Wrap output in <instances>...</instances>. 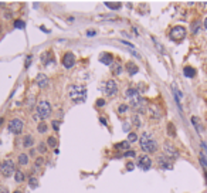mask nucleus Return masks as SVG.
Wrapping results in <instances>:
<instances>
[{
  "instance_id": "nucleus-1",
  "label": "nucleus",
  "mask_w": 207,
  "mask_h": 193,
  "mask_svg": "<svg viewBox=\"0 0 207 193\" xmlns=\"http://www.w3.org/2000/svg\"><path fill=\"white\" fill-rule=\"evenodd\" d=\"M139 143H140V148L142 150L146 153H155L157 150V142L149 132H143L142 133V137L139 139Z\"/></svg>"
},
{
  "instance_id": "nucleus-2",
  "label": "nucleus",
  "mask_w": 207,
  "mask_h": 193,
  "mask_svg": "<svg viewBox=\"0 0 207 193\" xmlns=\"http://www.w3.org/2000/svg\"><path fill=\"white\" fill-rule=\"evenodd\" d=\"M68 94L74 102H84L87 98V88L82 85H71Z\"/></svg>"
},
{
  "instance_id": "nucleus-3",
  "label": "nucleus",
  "mask_w": 207,
  "mask_h": 193,
  "mask_svg": "<svg viewBox=\"0 0 207 193\" xmlns=\"http://www.w3.org/2000/svg\"><path fill=\"white\" fill-rule=\"evenodd\" d=\"M51 105L48 101L46 100H41L40 102L37 104V108H36V118L38 119H47V118L51 115Z\"/></svg>"
},
{
  "instance_id": "nucleus-4",
  "label": "nucleus",
  "mask_w": 207,
  "mask_h": 193,
  "mask_svg": "<svg viewBox=\"0 0 207 193\" xmlns=\"http://www.w3.org/2000/svg\"><path fill=\"white\" fill-rule=\"evenodd\" d=\"M14 172H16V166H14L13 160L11 159L2 160V163H0V173H2L4 177H10Z\"/></svg>"
},
{
  "instance_id": "nucleus-5",
  "label": "nucleus",
  "mask_w": 207,
  "mask_h": 193,
  "mask_svg": "<svg viewBox=\"0 0 207 193\" xmlns=\"http://www.w3.org/2000/svg\"><path fill=\"white\" fill-rule=\"evenodd\" d=\"M169 37H170L173 41H182L186 37V29L182 26H176L173 27L169 33Z\"/></svg>"
},
{
  "instance_id": "nucleus-6",
  "label": "nucleus",
  "mask_w": 207,
  "mask_h": 193,
  "mask_svg": "<svg viewBox=\"0 0 207 193\" xmlns=\"http://www.w3.org/2000/svg\"><path fill=\"white\" fill-rule=\"evenodd\" d=\"M23 127H24L23 121H21L20 118H14V119H11L10 123H9V131H10L11 133H14V135H19V133H21V131H23Z\"/></svg>"
},
{
  "instance_id": "nucleus-7",
  "label": "nucleus",
  "mask_w": 207,
  "mask_h": 193,
  "mask_svg": "<svg viewBox=\"0 0 207 193\" xmlns=\"http://www.w3.org/2000/svg\"><path fill=\"white\" fill-rule=\"evenodd\" d=\"M103 92L107 94L108 96L117 95V92H118V83L115 80L107 81V84H105V87H103Z\"/></svg>"
},
{
  "instance_id": "nucleus-8",
  "label": "nucleus",
  "mask_w": 207,
  "mask_h": 193,
  "mask_svg": "<svg viewBox=\"0 0 207 193\" xmlns=\"http://www.w3.org/2000/svg\"><path fill=\"white\" fill-rule=\"evenodd\" d=\"M136 163H138V166L143 170L150 169V166H152V160H150V158L148 156V155H140V156H138Z\"/></svg>"
},
{
  "instance_id": "nucleus-9",
  "label": "nucleus",
  "mask_w": 207,
  "mask_h": 193,
  "mask_svg": "<svg viewBox=\"0 0 207 193\" xmlns=\"http://www.w3.org/2000/svg\"><path fill=\"white\" fill-rule=\"evenodd\" d=\"M163 150H165V156L167 158H177L179 156V152H177V149L172 145L170 142H166L163 145Z\"/></svg>"
},
{
  "instance_id": "nucleus-10",
  "label": "nucleus",
  "mask_w": 207,
  "mask_h": 193,
  "mask_svg": "<svg viewBox=\"0 0 207 193\" xmlns=\"http://www.w3.org/2000/svg\"><path fill=\"white\" fill-rule=\"evenodd\" d=\"M74 64H75V56H74L73 53H65L63 57V65L65 67V68H71V67H74Z\"/></svg>"
},
{
  "instance_id": "nucleus-11",
  "label": "nucleus",
  "mask_w": 207,
  "mask_h": 193,
  "mask_svg": "<svg viewBox=\"0 0 207 193\" xmlns=\"http://www.w3.org/2000/svg\"><path fill=\"white\" fill-rule=\"evenodd\" d=\"M157 165L162 168V169H172V162L169 160V158L165 156V155H161L157 158Z\"/></svg>"
},
{
  "instance_id": "nucleus-12",
  "label": "nucleus",
  "mask_w": 207,
  "mask_h": 193,
  "mask_svg": "<svg viewBox=\"0 0 207 193\" xmlns=\"http://www.w3.org/2000/svg\"><path fill=\"white\" fill-rule=\"evenodd\" d=\"M126 98L130 101V102H134V101L139 100V91L136 90V88H128L126 90Z\"/></svg>"
},
{
  "instance_id": "nucleus-13",
  "label": "nucleus",
  "mask_w": 207,
  "mask_h": 193,
  "mask_svg": "<svg viewBox=\"0 0 207 193\" xmlns=\"http://www.w3.org/2000/svg\"><path fill=\"white\" fill-rule=\"evenodd\" d=\"M36 83H37V85L40 87V88H46V87L48 85V78H47L44 74H38L37 78H36Z\"/></svg>"
},
{
  "instance_id": "nucleus-14",
  "label": "nucleus",
  "mask_w": 207,
  "mask_h": 193,
  "mask_svg": "<svg viewBox=\"0 0 207 193\" xmlns=\"http://www.w3.org/2000/svg\"><path fill=\"white\" fill-rule=\"evenodd\" d=\"M148 112H149L150 118H153V119H159V118H161V111H159V108L155 107V105H152V107L148 110Z\"/></svg>"
},
{
  "instance_id": "nucleus-15",
  "label": "nucleus",
  "mask_w": 207,
  "mask_h": 193,
  "mask_svg": "<svg viewBox=\"0 0 207 193\" xmlns=\"http://www.w3.org/2000/svg\"><path fill=\"white\" fill-rule=\"evenodd\" d=\"M99 61L102 64H107V65H109V64H112V56H111L109 53H102L99 56Z\"/></svg>"
},
{
  "instance_id": "nucleus-16",
  "label": "nucleus",
  "mask_w": 207,
  "mask_h": 193,
  "mask_svg": "<svg viewBox=\"0 0 207 193\" xmlns=\"http://www.w3.org/2000/svg\"><path fill=\"white\" fill-rule=\"evenodd\" d=\"M34 143V138L33 135H26V137L23 138V146L24 148H31Z\"/></svg>"
},
{
  "instance_id": "nucleus-17",
  "label": "nucleus",
  "mask_w": 207,
  "mask_h": 193,
  "mask_svg": "<svg viewBox=\"0 0 207 193\" xmlns=\"http://www.w3.org/2000/svg\"><path fill=\"white\" fill-rule=\"evenodd\" d=\"M183 74H184V77H187V78H193L194 75H196V70H194L193 67H184L183 68Z\"/></svg>"
},
{
  "instance_id": "nucleus-18",
  "label": "nucleus",
  "mask_w": 207,
  "mask_h": 193,
  "mask_svg": "<svg viewBox=\"0 0 207 193\" xmlns=\"http://www.w3.org/2000/svg\"><path fill=\"white\" fill-rule=\"evenodd\" d=\"M14 179H16L17 183H21L26 180V175H24V172H21V170H16V172H14Z\"/></svg>"
},
{
  "instance_id": "nucleus-19",
  "label": "nucleus",
  "mask_w": 207,
  "mask_h": 193,
  "mask_svg": "<svg viewBox=\"0 0 207 193\" xmlns=\"http://www.w3.org/2000/svg\"><path fill=\"white\" fill-rule=\"evenodd\" d=\"M192 123H193V127L197 129V132H203V127H201L200 119H199L197 117H193V118H192Z\"/></svg>"
},
{
  "instance_id": "nucleus-20",
  "label": "nucleus",
  "mask_w": 207,
  "mask_h": 193,
  "mask_svg": "<svg viewBox=\"0 0 207 193\" xmlns=\"http://www.w3.org/2000/svg\"><path fill=\"white\" fill-rule=\"evenodd\" d=\"M17 160H19V165H20V166H26L27 163H29V156H27L26 153H20L19 158H17Z\"/></svg>"
},
{
  "instance_id": "nucleus-21",
  "label": "nucleus",
  "mask_w": 207,
  "mask_h": 193,
  "mask_svg": "<svg viewBox=\"0 0 207 193\" xmlns=\"http://www.w3.org/2000/svg\"><path fill=\"white\" fill-rule=\"evenodd\" d=\"M126 71L130 74V75H135L138 73V67L135 65L134 63H128L126 64Z\"/></svg>"
},
{
  "instance_id": "nucleus-22",
  "label": "nucleus",
  "mask_w": 207,
  "mask_h": 193,
  "mask_svg": "<svg viewBox=\"0 0 207 193\" xmlns=\"http://www.w3.org/2000/svg\"><path fill=\"white\" fill-rule=\"evenodd\" d=\"M129 146H130V143L128 142V141H124V142L117 143V145H115V149H124V150H126V149H129Z\"/></svg>"
},
{
  "instance_id": "nucleus-23",
  "label": "nucleus",
  "mask_w": 207,
  "mask_h": 193,
  "mask_svg": "<svg viewBox=\"0 0 207 193\" xmlns=\"http://www.w3.org/2000/svg\"><path fill=\"white\" fill-rule=\"evenodd\" d=\"M173 94H174V96H176V101H177V104L180 105V101H182V98H183V95H182V92L176 88V85H173Z\"/></svg>"
},
{
  "instance_id": "nucleus-24",
  "label": "nucleus",
  "mask_w": 207,
  "mask_h": 193,
  "mask_svg": "<svg viewBox=\"0 0 207 193\" xmlns=\"http://www.w3.org/2000/svg\"><path fill=\"white\" fill-rule=\"evenodd\" d=\"M43 163H44V159H43V158H37V159H36V163H34V170H36V172H38V170L41 169V166H43Z\"/></svg>"
},
{
  "instance_id": "nucleus-25",
  "label": "nucleus",
  "mask_w": 207,
  "mask_h": 193,
  "mask_svg": "<svg viewBox=\"0 0 207 193\" xmlns=\"http://www.w3.org/2000/svg\"><path fill=\"white\" fill-rule=\"evenodd\" d=\"M47 145L51 146V148L57 146V139H55V137H48V139H47Z\"/></svg>"
},
{
  "instance_id": "nucleus-26",
  "label": "nucleus",
  "mask_w": 207,
  "mask_h": 193,
  "mask_svg": "<svg viewBox=\"0 0 207 193\" xmlns=\"http://www.w3.org/2000/svg\"><path fill=\"white\" fill-rule=\"evenodd\" d=\"M192 31H193V34H197L200 31V21H193V24H192Z\"/></svg>"
},
{
  "instance_id": "nucleus-27",
  "label": "nucleus",
  "mask_w": 207,
  "mask_h": 193,
  "mask_svg": "<svg viewBox=\"0 0 207 193\" xmlns=\"http://www.w3.org/2000/svg\"><path fill=\"white\" fill-rule=\"evenodd\" d=\"M37 131H38L40 133L47 132V125H46V122H44V121H41V122L38 123V127H37Z\"/></svg>"
},
{
  "instance_id": "nucleus-28",
  "label": "nucleus",
  "mask_w": 207,
  "mask_h": 193,
  "mask_svg": "<svg viewBox=\"0 0 207 193\" xmlns=\"http://www.w3.org/2000/svg\"><path fill=\"white\" fill-rule=\"evenodd\" d=\"M50 56H51V53L48 51V53H46V56L41 57V60H43V63H44V64H50V63H53V58H50Z\"/></svg>"
},
{
  "instance_id": "nucleus-29",
  "label": "nucleus",
  "mask_w": 207,
  "mask_h": 193,
  "mask_svg": "<svg viewBox=\"0 0 207 193\" xmlns=\"http://www.w3.org/2000/svg\"><path fill=\"white\" fill-rule=\"evenodd\" d=\"M29 183H30V186L33 187V189H36V187L38 186V180H37V177H34V176H31V177H30Z\"/></svg>"
},
{
  "instance_id": "nucleus-30",
  "label": "nucleus",
  "mask_w": 207,
  "mask_h": 193,
  "mask_svg": "<svg viewBox=\"0 0 207 193\" xmlns=\"http://www.w3.org/2000/svg\"><path fill=\"white\" fill-rule=\"evenodd\" d=\"M167 131H169V135H170V137H174V135H176V128L173 127V123H169V125H167Z\"/></svg>"
},
{
  "instance_id": "nucleus-31",
  "label": "nucleus",
  "mask_w": 207,
  "mask_h": 193,
  "mask_svg": "<svg viewBox=\"0 0 207 193\" xmlns=\"http://www.w3.org/2000/svg\"><path fill=\"white\" fill-rule=\"evenodd\" d=\"M105 4H107V6H109L111 9H114V10H118V9H119V7L122 6L121 3H109V2H107Z\"/></svg>"
},
{
  "instance_id": "nucleus-32",
  "label": "nucleus",
  "mask_w": 207,
  "mask_h": 193,
  "mask_svg": "<svg viewBox=\"0 0 207 193\" xmlns=\"http://www.w3.org/2000/svg\"><path fill=\"white\" fill-rule=\"evenodd\" d=\"M138 139V135L135 132H130L129 137H128V142H135V141Z\"/></svg>"
},
{
  "instance_id": "nucleus-33",
  "label": "nucleus",
  "mask_w": 207,
  "mask_h": 193,
  "mask_svg": "<svg viewBox=\"0 0 207 193\" xmlns=\"http://www.w3.org/2000/svg\"><path fill=\"white\" fill-rule=\"evenodd\" d=\"M128 111V105H125V104H121L119 108H118V112L119 114H125Z\"/></svg>"
},
{
  "instance_id": "nucleus-34",
  "label": "nucleus",
  "mask_w": 207,
  "mask_h": 193,
  "mask_svg": "<svg viewBox=\"0 0 207 193\" xmlns=\"http://www.w3.org/2000/svg\"><path fill=\"white\" fill-rule=\"evenodd\" d=\"M132 121H134V125H136V127H140V121H139V117H138L136 114H134V117H132Z\"/></svg>"
},
{
  "instance_id": "nucleus-35",
  "label": "nucleus",
  "mask_w": 207,
  "mask_h": 193,
  "mask_svg": "<svg viewBox=\"0 0 207 193\" xmlns=\"http://www.w3.org/2000/svg\"><path fill=\"white\" fill-rule=\"evenodd\" d=\"M14 26H16L17 29H24L26 24H24V21H21V20H16V21H14Z\"/></svg>"
},
{
  "instance_id": "nucleus-36",
  "label": "nucleus",
  "mask_w": 207,
  "mask_h": 193,
  "mask_svg": "<svg viewBox=\"0 0 207 193\" xmlns=\"http://www.w3.org/2000/svg\"><path fill=\"white\" fill-rule=\"evenodd\" d=\"M46 150H47V146L44 145V142H41V143H40V146H38V152H40V153H44Z\"/></svg>"
},
{
  "instance_id": "nucleus-37",
  "label": "nucleus",
  "mask_w": 207,
  "mask_h": 193,
  "mask_svg": "<svg viewBox=\"0 0 207 193\" xmlns=\"http://www.w3.org/2000/svg\"><path fill=\"white\" fill-rule=\"evenodd\" d=\"M53 128L55 129V132H58V129H60V121H53Z\"/></svg>"
},
{
  "instance_id": "nucleus-38",
  "label": "nucleus",
  "mask_w": 207,
  "mask_h": 193,
  "mask_svg": "<svg viewBox=\"0 0 207 193\" xmlns=\"http://www.w3.org/2000/svg\"><path fill=\"white\" fill-rule=\"evenodd\" d=\"M135 155H136V153H135L134 150H128V152L124 153V156H130V158H135Z\"/></svg>"
},
{
  "instance_id": "nucleus-39",
  "label": "nucleus",
  "mask_w": 207,
  "mask_h": 193,
  "mask_svg": "<svg viewBox=\"0 0 207 193\" xmlns=\"http://www.w3.org/2000/svg\"><path fill=\"white\" fill-rule=\"evenodd\" d=\"M200 163H201V166H203L204 169H207V162H206V159L203 158V155L200 156Z\"/></svg>"
},
{
  "instance_id": "nucleus-40",
  "label": "nucleus",
  "mask_w": 207,
  "mask_h": 193,
  "mask_svg": "<svg viewBox=\"0 0 207 193\" xmlns=\"http://www.w3.org/2000/svg\"><path fill=\"white\" fill-rule=\"evenodd\" d=\"M31 58H33V56H29V57H27V60H26V67H29V65H30Z\"/></svg>"
},
{
  "instance_id": "nucleus-41",
  "label": "nucleus",
  "mask_w": 207,
  "mask_h": 193,
  "mask_svg": "<svg viewBox=\"0 0 207 193\" xmlns=\"http://www.w3.org/2000/svg\"><path fill=\"white\" fill-rule=\"evenodd\" d=\"M201 148H203V150H204V153H206V156H207V145L204 142H201Z\"/></svg>"
},
{
  "instance_id": "nucleus-42",
  "label": "nucleus",
  "mask_w": 207,
  "mask_h": 193,
  "mask_svg": "<svg viewBox=\"0 0 207 193\" xmlns=\"http://www.w3.org/2000/svg\"><path fill=\"white\" fill-rule=\"evenodd\" d=\"M126 168H128V170H132V169H134V163L129 162V163L126 165Z\"/></svg>"
},
{
  "instance_id": "nucleus-43",
  "label": "nucleus",
  "mask_w": 207,
  "mask_h": 193,
  "mask_svg": "<svg viewBox=\"0 0 207 193\" xmlns=\"http://www.w3.org/2000/svg\"><path fill=\"white\" fill-rule=\"evenodd\" d=\"M0 193H9V190L6 187H0Z\"/></svg>"
},
{
  "instance_id": "nucleus-44",
  "label": "nucleus",
  "mask_w": 207,
  "mask_h": 193,
  "mask_svg": "<svg viewBox=\"0 0 207 193\" xmlns=\"http://www.w3.org/2000/svg\"><path fill=\"white\" fill-rule=\"evenodd\" d=\"M103 104H105V101H103V100H99V101L97 102V105H103Z\"/></svg>"
},
{
  "instance_id": "nucleus-45",
  "label": "nucleus",
  "mask_w": 207,
  "mask_h": 193,
  "mask_svg": "<svg viewBox=\"0 0 207 193\" xmlns=\"http://www.w3.org/2000/svg\"><path fill=\"white\" fill-rule=\"evenodd\" d=\"M87 36H95V31H88Z\"/></svg>"
},
{
  "instance_id": "nucleus-46",
  "label": "nucleus",
  "mask_w": 207,
  "mask_h": 193,
  "mask_svg": "<svg viewBox=\"0 0 207 193\" xmlns=\"http://www.w3.org/2000/svg\"><path fill=\"white\" fill-rule=\"evenodd\" d=\"M34 153H36V150H34V149H31V150H30V153H29V155H30V156H34Z\"/></svg>"
},
{
  "instance_id": "nucleus-47",
  "label": "nucleus",
  "mask_w": 207,
  "mask_h": 193,
  "mask_svg": "<svg viewBox=\"0 0 207 193\" xmlns=\"http://www.w3.org/2000/svg\"><path fill=\"white\" fill-rule=\"evenodd\" d=\"M204 27H206V29H207V17H206V19H204Z\"/></svg>"
},
{
  "instance_id": "nucleus-48",
  "label": "nucleus",
  "mask_w": 207,
  "mask_h": 193,
  "mask_svg": "<svg viewBox=\"0 0 207 193\" xmlns=\"http://www.w3.org/2000/svg\"><path fill=\"white\" fill-rule=\"evenodd\" d=\"M3 121H4L3 118H0V127H2V123H3Z\"/></svg>"
},
{
  "instance_id": "nucleus-49",
  "label": "nucleus",
  "mask_w": 207,
  "mask_h": 193,
  "mask_svg": "<svg viewBox=\"0 0 207 193\" xmlns=\"http://www.w3.org/2000/svg\"><path fill=\"white\" fill-rule=\"evenodd\" d=\"M13 193H23V192H21V190H14Z\"/></svg>"
},
{
  "instance_id": "nucleus-50",
  "label": "nucleus",
  "mask_w": 207,
  "mask_h": 193,
  "mask_svg": "<svg viewBox=\"0 0 207 193\" xmlns=\"http://www.w3.org/2000/svg\"><path fill=\"white\" fill-rule=\"evenodd\" d=\"M0 29H2V26H0Z\"/></svg>"
},
{
  "instance_id": "nucleus-51",
  "label": "nucleus",
  "mask_w": 207,
  "mask_h": 193,
  "mask_svg": "<svg viewBox=\"0 0 207 193\" xmlns=\"http://www.w3.org/2000/svg\"><path fill=\"white\" fill-rule=\"evenodd\" d=\"M206 177H207V175H206Z\"/></svg>"
}]
</instances>
